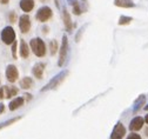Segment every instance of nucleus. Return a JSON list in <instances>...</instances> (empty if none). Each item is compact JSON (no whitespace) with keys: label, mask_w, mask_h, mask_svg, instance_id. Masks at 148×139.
Masks as SVG:
<instances>
[{"label":"nucleus","mask_w":148,"mask_h":139,"mask_svg":"<svg viewBox=\"0 0 148 139\" xmlns=\"http://www.w3.org/2000/svg\"><path fill=\"white\" fill-rule=\"evenodd\" d=\"M31 48L33 51V53L36 55V57H44L46 54V45L44 43L42 39L40 38H33L31 43Z\"/></svg>","instance_id":"obj_1"},{"label":"nucleus","mask_w":148,"mask_h":139,"mask_svg":"<svg viewBox=\"0 0 148 139\" xmlns=\"http://www.w3.org/2000/svg\"><path fill=\"white\" fill-rule=\"evenodd\" d=\"M1 40L6 45H11V44H13L15 41V32H14L13 27L6 26L3 30V32H1Z\"/></svg>","instance_id":"obj_2"},{"label":"nucleus","mask_w":148,"mask_h":139,"mask_svg":"<svg viewBox=\"0 0 148 139\" xmlns=\"http://www.w3.org/2000/svg\"><path fill=\"white\" fill-rule=\"evenodd\" d=\"M67 71H62L61 73H59L58 75H55L52 80L41 90V91H46V90H51V89H55V87H58L62 82H64V79H65V77L67 75Z\"/></svg>","instance_id":"obj_3"},{"label":"nucleus","mask_w":148,"mask_h":139,"mask_svg":"<svg viewBox=\"0 0 148 139\" xmlns=\"http://www.w3.org/2000/svg\"><path fill=\"white\" fill-rule=\"evenodd\" d=\"M52 17V10L48 7V6H42L41 8L38 10V12H36V20H39L41 23H45L47 20H49Z\"/></svg>","instance_id":"obj_4"},{"label":"nucleus","mask_w":148,"mask_h":139,"mask_svg":"<svg viewBox=\"0 0 148 139\" xmlns=\"http://www.w3.org/2000/svg\"><path fill=\"white\" fill-rule=\"evenodd\" d=\"M67 52H68V39L66 35L62 37V44L60 47V59H59V66H62L65 60H66V57H67Z\"/></svg>","instance_id":"obj_5"},{"label":"nucleus","mask_w":148,"mask_h":139,"mask_svg":"<svg viewBox=\"0 0 148 139\" xmlns=\"http://www.w3.org/2000/svg\"><path fill=\"white\" fill-rule=\"evenodd\" d=\"M6 78L10 83H14L18 80L19 78V72H18V68L14 65H8L6 68Z\"/></svg>","instance_id":"obj_6"},{"label":"nucleus","mask_w":148,"mask_h":139,"mask_svg":"<svg viewBox=\"0 0 148 139\" xmlns=\"http://www.w3.org/2000/svg\"><path fill=\"white\" fill-rule=\"evenodd\" d=\"M19 28L23 33H27L31 30V19L27 14H24L19 18Z\"/></svg>","instance_id":"obj_7"},{"label":"nucleus","mask_w":148,"mask_h":139,"mask_svg":"<svg viewBox=\"0 0 148 139\" xmlns=\"http://www.w3.org/2000/svg\"><path fill=\"white\" fill-rule=\"evenodd\" d=\"M125 134H126V129L123 127V125L121 123H118L112 131L110 139H122Z\"/></svg>","instance_id":"obj_8"},{"label":"nucleus","mask_w":148,"mask_h":139,"mask_svg":"<svg viewBox=\"0 0 148 139\" xmlns=\"http://www.w3.org/2000/svg\"><path fill=\"white\" fill-rule=\"evenodd\" d=\"M143 122H145L143 118H141V117H135L133 120L131 122V124H129V129H131L132 131H139V130L142 127Z\"/></svg>","instance_id":"obj_9"},{"label":"nucleus","mask_w":148,"mask_h":139,"mask_svg":"<svg viewBox=\"0 0 148 139\" xmlns=\"http://www.w3.org/2000/svg\"><path fill=\"white\" fill-rule=\"evenodd\" d=\"M44 70H45V64L44 63H38L36 65H34L32 72H33V75L38 79H41L42 78V73H44Z\"/></svg>","instance_id":"obj_10"},{"label":"nucleus","mask_w":148,"mask_h":139,"mask_svg":"<svg viewBox=\"0 0 148 139\" xmlns=\"http://www.w3.org/2000/svg\"><path fill=\"white\" fill-rule=\"evenodd\" d=\"M23 105H24V98H21V97H16V98H14L13 100L10 103L8 107H10L11 111H14V110L19 109V107L23 106Z\"/></svg>","instance_id":"obj_11"},{"label":"nucleus","mask_w":148,"mask_h":139,"mask_svg":"<svg viewBox=\"0 0 148 139\" xmlns=\"http://www.w3.org/2000/svg\"><path fill=\"white\" fill-rule=\"evenodd\" d=\"M114 4H115V6L123 7V8H131V7L135 6L133 0H114Z\"/></svg>","instance_id":"obj_12"},{"label":"nucleus","mask_w":148,"mask_h":139,"mask_svg":"<svg viewBox=\"0 0 148 139\" xmlns=\"http://www.w3.org/2000/svg\"><path fill=\"white\" fill-rule=\"evenodd\" d=\"M34 7V0H21L20 1V8L24 12H31Z\"/></svg>","instance_id":"obj_13"},{"label":"nucleus","mask_w":148,"mask_h":139,"mask_svg":"<svg viewBox=\"0 0 148 139\" xmlns=\"http://www.w3.org/2000/svg\"><path fill=\"white\" fill-rule=\"evenodd\" d=\"M3 87H4V97L7 99L18 94V89L15 86H3Z\"/></svg>","instance_id":"obj_14"},{"label":"nucleus","mask_w":148,"mask_h":139,"mask_svg":"<svg viewBox=\"0 0 148 139\" xmlns=\"http://www.w3.org/2000/svg\"><path fill=\"white\" fill-rule=\"evenodd\" d=\"M64 24H65L66 30H67L68 32H71L72 28H73V24H72V19H71V17H69V13H68V11H67L66 8L64 10Z\"/></svg>","instance_id":"obj_15"},{"label":"nucleus","mask_w":148,"mask_h":139,"mask_svg":"<svg viewBox=\"0 0 148 139\" xmlns=\"http://www.w3.org/2000/svg\"><path fill=\"white\" fill-rule=\"evenodd\" d=\"M20 55L23 58H27L29 55V48L24 39H21V41H20Z\"/></svg>","instance_id":"obj_16"},{"label":"nucleus","mask_w":148,"mask_h":139,"mask_svg":"<svg viewBox=\"0 0 148 139\" xmlns=\"http://www.w3.org/2000/svg\"><path fill=\"white\" fill-rule=\"evenodd\" d=\"M32 85H33V80H32V78H29V77L23 78V80L20 82V87H23V89H25V90L31 89Z\"/></svg>","instance_id":"obj_17"},{"label":"nucleus","mask_w":148,"mask_h":139,"mask_svg":"<svg viewBox=\"0 0 148 139\" xmlns=\"http://www.w3.org/2000/svg\"><path fill=\"white\" fill-rule=\"evenodd\" d=\"M133 20V19L131 17H125V15H121L120 19H119V25H127L129 24Z\"/></svg>","instance_id":"obj_18"},{"label":"nucleus","mask_w":148,"mask_h":139,"mask_svg":"<svg viewBox=\"0 0 148 139\" xmlns=\"http://www.w3.org/2000/svg\"><path fill=\"white\" fill-rule=\"evenodd\" d=\"M19 119H20V117H18V118H13V119H10V120H6V122L1 123V124H0V130L4 129V127H6V126H8V125H11V124H13V123H15L16 120H19Z\"/></svg>","instance_id":"obj_19"},{"label":"nucleus","mask_w":148,"mask_h":139,"mask_svg":"<svg viewBox=\"0 0 148 139\" xmlns=\"http://www.w3.org/2000/svg\"><path fill=\"white\" fill-rule=\"evenodd\" d=\"M49 46H51V54L54 55L55 52H57V50H58V43L55 41V40H52L51 44H49Z\"/></svg>","instance_id":"obj_20"},{"label":"nucleus","mask_w":148,"mask_h":139,"mask_svg":"<svg viewBox=\"0 0 148 139\" xmlns=\"http://www.w3.org/2000/svg\"><path fill=\"white\" fill-rule=\"evenodd\" d=\"M73 12H74V14H77V15H80L84 11L80 8V5H79V3H74V6H73Z\"/></svg>","instance_id":"obj_21"},{"label":"nucleus","mask_w":148,"mask_h":139,"mask_svg":"<svg viewBox=\"0 0 148 139\" xmlns=\"http://www.w3.org/2000/svg\"><path fill=\"white\" fill-rule=\"evenodd\" d=\"M143 102H145V97H143V95H141V98H139L138 100L135 102V104H134V111H136V110L140 107V105H142V104H143Z\"/></svg>","instance_id":"obj_22"},{"label":"nucleus","mask_w":148,"mask_h":139,"mask_svg":"<svg viewBox=\"0 0 148 139\" xmlns=\"http://www.w3.org/2000/svg\"><path fill=\"white\" fill-rule=\"evenodd\" d=\"M12 45H13V47H12V54H13V58H16V43L14 41Z\"/></svg>","instance_id":"obj_23"},{"label":"nucleus","mask_w":148,"mask_h":139,"mask_svg":"<svg viewBox=\"0 0 148 139\" xmlns=\"http://www.w3.org/2000/svg\"><path fill=\"white\" fill-rule=\"evenodd\" d=\"M127 139H141V137L139 134H135V133H132L127 137Z\"/></svg>","instance_id":"obj_24"},{"label":"nucleus","mask_w":148,"mask_h":139,"mask_svg":"<svg viewBox=\"0 0 148 139\" xmlns=\"http://www.w3.org/2000/svg\"><path fill=\"white\" fill-rule=\"evenodd\" d=\"M10 20H11L12 23L15 21V14H14V12H12V13L10 14Z\"/></svg>","instance_id":"obj_25"},{"label":"nucleus","mask_w":148,"mask_h":139,"mask_svg":"<svg viewBox=\"0 0 148 139\" xmlns=\"http://www.w3.org/2000/svg\"><path fill=\"white\" fill-rule=\"evenodd\" d=\"M5 98L4 97V87H0V99H3Z\"/></svg>","instance_id":"obj_26"},{"label":"nucleus","mask_w":148,"mask_h":139,"mask_svg":"<svg viewBox=\"0 0 148 139\" xmlns=\"http://www.w3.org/2000/svg\"><path fill=\"white\" fill-rule=\"evenodd\" d=\"M4 110H5V105L4 104H0V114L4 112Z\"/></svg>","instance_id":"obj_27"},{"label":"nucleus","mask_w":148,"mask_h":139,"mask_svg":"<svg viewBox=\"0 0 148 139\" xmlns=\"http://www.w3.org/2000/svg\"><path fill=\"white\" fill-rule=\"evenodd\" d=\"M8 1H10V0H0V4L6 5V4H8Z\"/></svg>","instance_id":"obj_28"},{"label":"nucleus","mask_w":148,"mask_h":139,"mask_svg":"<svg viewBox=\"0 0 148 139\" xmlns=\"http://www.w3.org/2000/svg\"><path fill=\"white\" fill-rule=\"evenodd\" d=\"M69 4H73V3H77V0H68Z\"/></svg>","instance_id":"obj_29"},{"label":"nucleus","mask_w":148,"mask_h":139,"mask_svg":"<svg viewBox=\"0 0 148 139\" xmlns=\"http://www.w3.org/2000/svg\"><path fill=\"white\" fill-rule=\"evenodd\" d=\"M145 122L148 124V114H147V115H146V118H145Z\"/></svg>","instance_id":"obj_30"},{"label":"nucleus","mask_w":148,"mask_h":139,"mask_svg":"<svg viewBox=\"0 0 148 139\" xmlns=\"http://www.w3.org/2000/svg\"><path fill=\"white\" fill-rule=\"evenodd\" d=\"M146 134H147V136H148V127H147V129H146Z\"/></svg>","instance_id":"obj_31"},{"label":"nucleus","mask_w":148,"mask_h":139,"mask_svg":"<svg viewBox=\"0 0 148 139\" xmlns=\"http://www.w3.org/2000/svg\"><path fill=\"white\" fill-rule=\"evenodd\" d=\"M145 110H147V111H148V105H147V106H145Z\"/></svg>","instance_id":"obj_32"}]
</instances>
